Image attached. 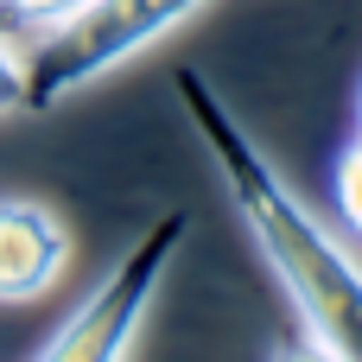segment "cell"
Here are the masks:
<instances>
[{
	"mask_svg": "<svg viewBox=\"0 0 362 362\" xmlns=\"http://www.w3.org/2000/svg\"><path fill=\"white\" fill-rule=\"evenodd\" d=\"M356 134H362V102H356Z\"/></svg>",
	"mask_w": 362,
	"mask_h": 362,
	"instance_id": "ba28073f",
	"label": "cell"
},
{
	"mask_svg": "<svg viewBox=\"0 0 362 362\" xmlns=\"http://www.w3.org/2000/svg\"><path fill=\"white\" fill-rule=\"evenodd\" d=\"M70 261L64 223L32 197H0V305L45 299Z\"/></svg>",
	"mask_w": 362,
	"mask_h": 362,
	"instance_id": "277c9868",
	"label": "cell"
},
{
	"mask_svg": "<svg viewBox=\"0 0 362 362\" xmlns=\"http://www.w3.org/2000/svg\"><path fill=\"white\" fill-rule=\"evenodd\" d=\"M178 102L210 146V165L242 210L255 248L267 255L280 293L293 299V318L305 331V350L331 362H362V261L337 242V229L274 172V159L255 146V134L229 115V102L197 76L178 70Z\"/></svg>",
	"mask_w": 362,
	"mask_h": 362,
	"instance_id": "6da1fadb",
	"label": "cell"
},
{
	"mask_svg": "<svg viewBox=\"0 0 362 362\" xmlns=\"http://www.w3.org/2000/svg\"><path fill=\"white\" fill-rule=\"evenodd\" d=\"M25 115V51L0 32V121Z\"/></svg>",
	"mask_w": 362,
	"mask_h": 362,
	"instance_id": "8992f818",
	"label": "cell"
},
{
	"mask_svg": "<svg viewBox=\"0 0 362 362\" xmlns=\"http://www.w3.org/2000/svg\"><path fill=\"white\" fill-rule=\"evenodd\" d=\"M197 6L204 0H83L25 51V115H45L64 95L89 89L95 76H108L115 64L165 38L178 19H191Z\"/></svg>",
	"mask_w": 362,
	"mask_h": 362,
	"instance_id": "7a4b0ae2",
	"label": "cell"
},
{
	"mask_svg": "<svg viewBox=\"0 0 362 362\" xmlns=\"http://www.w3.org/2000/svg\"><path fill=\"white\" fill-rule=\"evenodd\" d=\"M0 6H6V19H19L25 32H51V25L70 19L83 0H0Z\"/></svg>",
	"mask_w": 362,
	"mask_h": 362,
	"instance_id": "52a82bcc",
	"label": "cell"
},
{
	"mask_svg": "<svg viewBox=\"0 0 362 362\" xmlns=\"http://www.w3.org/2000/svg\"><path fill=\"white\" fill-rule=\"evenodd\" d=\"M331 204H337V223L362 235V134L337 153V165H331Z\"/></svg>",
	"mask_w": 362,
	"mask_h": 362,
	"instance_id": "5b68a950",
	"label": "cell"
},
{
	"mask_svg": "<svg viewBox=\"0 0 362 362\" xmlns=\"http://www.w3.org/2000/svg\"><path fill=\"white\" fill-rule=\"evenodd\" d=\"M185 235H191L185 210H165L159 223H146L140 242L115 261V274L38 344V356L45 362H115V356H127L140 325H146V305H153V293H159V280L172 267V255L185 248Z\"/></svg>",
	"mask_w": 362,
	"mask_h": 362,
	"instance_id": "3957f363",
	"label": "cell"
}]
</instances>
